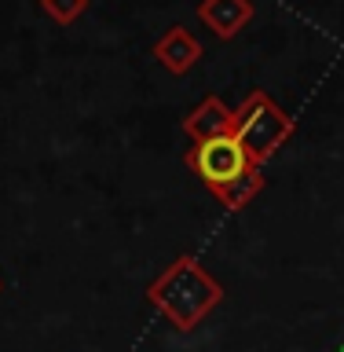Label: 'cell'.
Returning <instances> with one entry per match:
<instances>
[{"instance_id": "1", "label": "cell", "mask_w": 344, "mask_h": 352, "mask_svg": "<svg viewBox=\"0 0 344 352\" xmlns=\"http://www.w3.org/2000/svg\"><path fill=\"white\" fill-rule=\"evenodd\" d=\"M147 301L176 334H191L205 323L224 301V286L213 279L194 253H180L161 268V275L147 286Z\"/></svg>"}, {"instance_id": "2", "label": "cell", "mask_w": 344, "mask_h": 352, "mask_svg": "<svg viewBox=\"0 0 344 352\" xmlns=\"http://www.w3.org/2000/svg\"><path fill=\"white\" fill-rule=\"evenodd\" d=\"M183 162H187V169L209 187V195H213L224 209H231V213L246 209L253 198L264 191L260 165L242 151V143L231 136V132L187 147Z\"/></svg>"}, {"instance_id": "3", "label": "cell", "mask_w": 344, "mask_h": 352, "mask_svg": "<svg viewBox=\"0 0 344 352\" xmlns=\"http://www.w3.org/2000/svg\"><path fill=\"white\" fill-rule=\"evenodd\" d=\"M293 132H297V121L286 114L264 88H253V92L235 107L231 136L242 143V151H246L257 165L271 162L275 154L293 140Z\"/></svg>"}, {"instance_id": "4", "label": "cell", "mask_w": 344, "mask_h": 352, "mask_svg": "<svg viewBox=\"0 0 344 352\" xmlns=\"http://www.w3.org/2000/svg\"><path fill=\"white\" fill-rule=\"evenodd\" d=\"M150 52H154V59H158L161 70H169L172 77L191 74L194 66L202 63V55H205L202 41H198L187 26H169L158 41H154Z\"/></svg>"}, {"instance_id": "5", "label": "cell", "mask_w": 344, "mask_h": 352, "mask_svg": "<svg viewBox=\"0 0 344 352\" xmlns=\"http://www.w3.org/2000/svg\"><path fill=\"white\" fill-rule=\"evenodd\" d=\"M253 15H257L253 0H198V19H202V26L213 30L220 41L238 37V33L253 22Z\"/></svg>"}, {"instance_id": "6", "label": "cell", "mask_w": 344, "mask_h": 352, "mask_svg": "<svg viewBox=\"0 0 344 352\" xmlns=\"http://www.w3.org/2000/svg\"><path fill=\"white\" fill-rule=\"evenodd\" d=\"M231 125H235V110H231L220 96H205L191 114L183 118V132L191 136L194 143H205V140H216V136H227Z\"/></svg>"}, {"instance_id": "7", "label": "cell", "mask_w": 344, "mask_h": 352, "mask_svg": "<svg viewBox=\"0 0 344 352\" xmlns=\"http://www.w3.org/2000/svg\"><path fill=\"white\" fill-rule=\"evenodd\" d=\"M41 11L55 22V26H73V22L88 11V0H41Z\"/></svg>"}, {"instance_id": "8", "label": "cell", "mask_w": 344, "mask_h": 352, "mask_svg": "<svg viewBox=\"0 0 344 352\" xmlns=\"http://www.w3.org/2000/svg\"><path fill=\"white\" fill-rule=\"evenodd\" d=\"M337 352H344V345H341V349H337Z\"/></svg>"}]
</instances>
